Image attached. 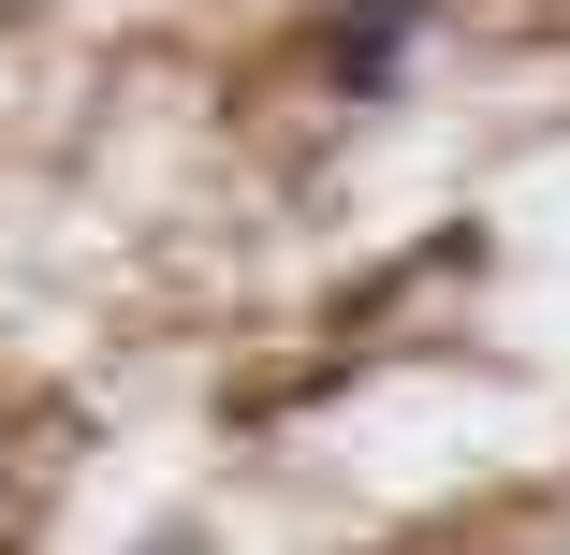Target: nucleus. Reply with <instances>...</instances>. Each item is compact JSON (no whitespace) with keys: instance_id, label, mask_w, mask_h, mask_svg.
I'll use <instances>...</instances> for the list:
<instances>
[{"instance_id":"f257e3e1","label":"nucleus","mask_w":570,"mask_h":555,"mask_svg":"<svg viewBox=\"0 0 570 555\" xmlns=\"http://www.w3.org/2000/svg\"><path fill=\"white\" fill-rule=\"evenodd\" d=\"M410 44H424V0H352V16H336V88L381 102L410 73Z\"/></svg>"},{"instance_id":"f03ea898","label":"nucleus","mask_w":570,"mask_h":555,"mask_svg":"<svg viewBox=\"0 0 570 555\" xmlns=\"http://www.w3.org/2000/svg\"><path fill=\"white\" fill-rule=\"evenodd\" d=\"M147 555H190V541H147Z\"/></svg>"}]
</instances>
